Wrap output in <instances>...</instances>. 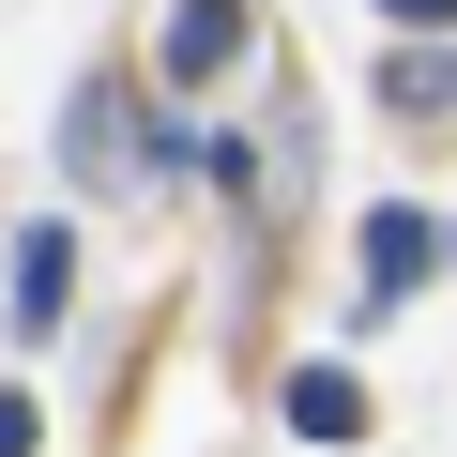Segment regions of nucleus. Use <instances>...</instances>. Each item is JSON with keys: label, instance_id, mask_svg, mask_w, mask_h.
I'll use <instances>...</instances> for the list:
<instances>
[{"label": "nucleus", "instance_id": "obj_6", "mask_svg": "<svg viewBox=\"0 0 457 457\" xmlns=\"http://www.w3.org/2000/svg\"><path fill=\"white\" fill-rule=\"evenodd\" d=\"M62 137H77V168H107V183H122V153H137V107H122V92H77V122H62Z\"/></svg>", "mask_w": 457, "mask_h": 457}, {"label": "nucleus", "instance_id": "obj_4", "mask_svg": "<svg viewBox=\"0 0 457 457\" xmlns=\"http://www.w3.org/2000/svg\"><path fill=\"white\" fill-rule=\"evenodd\" d=\"M290 442H366V381L351 366H290Z\"/></svg>", "mask_w": 457, "mask_h": 457}, {"label": "nucleus", "instance_id": "obj_1", "mask_svg": "<svg viewBox=\"0 0 457 457\" xmlns=\"http://www.w3.org/2000/svg\"><path fill=\"white\" fill-rule=\"evenodd\" d=\"M228 62H245V0H168V46H153V77H168V92H213Z\"/></svg>", "mask_w": 457, "mask_h": 457}, {"label": "nucleus", "instance_id": "obj_5", "mask_svg": "<svg viewBox=\"0 0 457 457\" xmlns=\"http://www.w3.org/2000/svg\"><path fill=\"white\" fill-rule=\"evenodd\" d=\"M381 92H396V122H442V107H457V46H396Z\"/></svg>", "mask_w": 457, "mask_h": 457}, {"label": "nucleus", "instance_id": "obj_2", "mask_svg": "<svg viewBox=\"0 0 457 457\" xmlns=\"http://www.w3.org/2000/svg\"><path fill=\"white\" fill-rule=\"evenodd\" d=\"M442 260H457V228H427V213H366V320H381V305H411Z\"/></svg>", "mask_w": 457, "mask_h": 457}, {"label": "nucleus", "instance_id": "obj_3", "mask_svg": "<svg viewBox=\"0 0 457 457\" xmlns=\"http://www.w3.org/2000/svg\"><path fill=\"white\" fill-rule=\"evenodd\" d=\"M0 305H16V336L46 351V336H62V305H77V228H31V245H16V290H0Z\"/></svg>", "mask_w": 457, "mask_h": 457}, {"label": "nucleus", "instance_id": "obj_8", "mask_svg": "<svg viewBox=\"0 0 457 457\" xmlns=\"http://www.w3.org/2000/svg\"><path fill=\"white\" fill-rule=\"evenodd\" d=\"M381 16H396V31H457V0H381Z\"/></svg>", "mask_w": 457, "mask_h": 457}, {"label": "nucleus", "instance_id": "obj_7", "mask_svg": "<svg viewBox=\"0 0 457 457\" xmlns=\"http://www.w3.org/2000/svg\"><path fill=\"white\" fill-rule=\"evenodd\" d=\"M31 442H46V411H31V396H0V457H31Z\"/></svg>", "mask_w": 457, "mask_h": 457}]
</instances>
